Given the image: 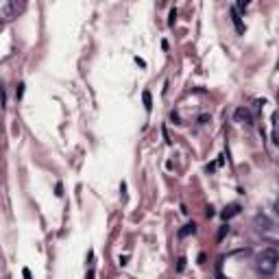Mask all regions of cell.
<instances>
[{
    "mask_svg": "<svg viewBox=\"0 0 279 279\" xmlns=\"http://www.w3.org/2000/svg\"><path fill=\"white\" fill-rule=\"evenodd\" d=\"M277 264H279V253L275 248H264L255 260L257 273H262V275H273L277 271Z\"/></svg>",
    "mask_w": 279,
    "mask_h": 279,
    "instance_id": "cell-1",
    "label": "cell"
},
{
    "mask_svg": "<svg viewBox=\"0 0 279 279\" xmlns=\"http://www.w3.org/2000/svg\"><path fill=\"white\" fill-rule=\"evenodd\" d=\"M20 9H22V4L13 2V0H7V2L0 4V18H4V20L16 18V13L20 11Z\"/></svg>",
    "mask_w": 279,
    "mask_h": 279,
    "instance_id": "cell-2",
    "label": "cell"
},
{
    "mask_svg": "<svg viewBox=\"0 0 279 279\" xmlns=\"http://www.w3.org/2000/svg\"><path fill=\"white\" fill-rule=\"evenodd\" d=\"M236 120L242 124H253V118H251V111L245 109V107H238L236 109Z\"/></svg>",
    "mask_w": 279,
    "mask_h": 279,
    "instance_id": "cell-3",
    "label": "cell"
},
{
    "mask_svg": "<svg viewBox=\"0 0 279 279\" xmlns=\"http://www.w3.org/2000/svg\"><path fill=\"white\" fill-rule=\"evenodd\" d=\"M238 212H240V205H236V203H233V205L225 207V212H222V218H225V220H229V218H231V216H236Z\"/></svg>",
    "mask_w": 279,
    "mask_h": 279,
    "instance_id": "cell-4",
    "label": "cell"
},
{
    "mask_svg": "<svg viewBox=\"0 0 279 279\" xmlns=\"http://www.w3.org/2000/svg\"><path fill=\"white\" fill-rule=\"evenodd\" d=\"M231 18H233V24H236L238 33H245V24H242V20H240V16H238L236 9H231Z\"/></svg>",
    "mask_w": 279,
    "mask_h": 279,
    "instance_id": "cell-5",
    "label": "cell"
},
{
    "mask_svg": "<svg viewBox=\"0 0 279 279\" xmlns=\"http://www.w3.org/2000/svg\"><path fill=\"white\" fill-rule=\"evenodd\" d=\"M194 231H196V225L194 222H187L184 229H179V238H186V236H190V233H194Z\"/></svg>",
    "mask_w": 279,
    "mask_h": 279,
    "instance_id": "cell-6",
    "label": "cell"
},
{
    "mask_svg": "<svg viewBox=\"0 0 279 279\" xmlns=\"http://www.w3.org/2000/svg\"><path fill=\"white\" fill-rule=\"evenodd\" d=\"M142 98H144V107H146V111H151V107H153V105H151V94H149V92H144V94H142Z\"/></svg>",
    "mask_w": 279,
    "mask_h": 279,
    "instance_id": "cell-7",
    "label": "cell"
},
{
    "mask_svg": "<svg viewBox=\"0 0 279 279\" xmlns=\"http://www.w3.org/2000/svg\"><path fill=\"white\" fill-rule=\"evenodd\" d=\"M184 268H186V260H184V257H181L179 264H177V271H184Z\"/></svg>",
    "mask_w": 279,
    "mask_h": 279,
    "instance_id": "cell-8",
    "label": "cell"
},
{
    "mask_svg": "<svg viewBox=\"0 0 279 279\" xmlns=\"http://www.w3.org/2000/svg\"><path fill=\"white\" fill-rule=\"evenodd\" d=\"M175 18H177V11H175V9H172V11H170V27H172V24H175Z\"/></svg>",
    "mask_w": 279,
    "mask_h": 279,
    "instance_id": "cell-9",
    "label": "cell"
},
{
    "mask_svg": "<svg viewBox=\"0 0 279 279\" xmlns=\"http://www.w3.org/2000/svg\"><path fill=\"white\" fill-rule=\"evenodd\" d=\"M22 92H24V83H20V85H18V92H16L18 98H20V96H22Z\"/></svg>",
    "mask_w": 279,
    "mask_h": 279,
    "instance_id": "cell-10",
    "label": "cell"
},
{
    "mask_svg": "<svg viewBox=\"0 0 279 279\" xmlns=\"http://www.w3.org/2000/svg\"><path fill=\"white\" fill-rule=\"evenodd\" d=\"M227 231H229V227H227V225H225V227H222V229H220V233H218V238H222V236H225V233H227Z\"/></svg>",
    "mask_w": 279,
    "mask_h": 279,
    "instance_id": "cell-11",
    "label": "cell"
},
{
    "mask_svg": "<svg viewBox=\"0 0 279 279\" xmlns=\"http://www.w3.org/2000/svg\"><path fill=\"white\" fill-rule=\"evenodd\" d=\"M275 212H277V214H279V196H277V199H275Z\"/></svg>",
    "mask_w": 279,
    "mask_h": 279,
    "instance_id": "cell-12",
    "label": "cell"
},
{
    "mask_svg": "<svg viewBox=\"0 0 279 279\" xmlns=\"http://www.w3.org/2000/svg\"><path fill=\"white\" fill-rule=\"evenodd\" d=\"M277 100H279V90H277Z\"/></svg>",
    "mask_w": 279,
    "mask_h": 279,
    "instance_id": "cell-13",
    "label": "cell"
}]
</instances>
